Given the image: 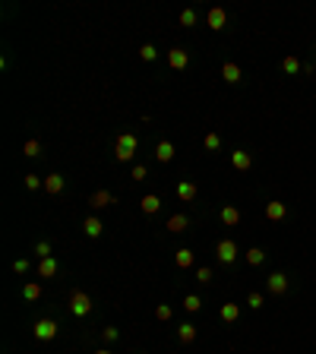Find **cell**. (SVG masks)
<instances>
[{
    "label": "cell",
    "mask_w": 316,
    "mask_h": 354,
    "mask_svg": "<svg viewBox=\"0 0 316 354\" xmlns=\"http://www.w3.org/2000/svg\"><path fill=\"white\" fill-rule=\"evenodd\" d=\"M136 136L133 133H120V136H117V152H114V155H117V161H130L133 155H136Z\"/></svg>",
    "instance_id": "1"
},
{
    "label": "cell",
    "mask_w": 316,
    "mask_h": 354,
    "mask_svg": "<svg viewBox=\"0 0 316 354\" xmlns=\"http://www.w3.org/2000/svg\"><path fill=\"white\" fill-rule=\"evenodd\" d=\"M70 313H73V316H89L92 313V298L86 291H73V294H70Z\"/></svg>",
    "instance_id": "2"
},
{
    "label": "cell",
    "mask_w": 316,
    "mask_h": 354,
    "mask_svg": "<svg viewBox=\"0 0 316 354\" xmlns=\"http://www.w3.org/2000/svg\"><path fill=\"white\" fill-rule=\"evenodd\" d=\"M57 335V323L54 320H38L35 323V338L38 341H51Z\"/></svg>",
    "instance_id": "3"
},
{
    "label": "cell",
    "mask_w": 316,
    "mask_h": 354,
    "mask_svg": "<svg viewBox=\"0 0 316 354\" xmlns=\"http://www.w3.org/2000/svg\"><path fill=\"white\" fill-rule=\"evenodd\" d=\"M215 253H218L221 263H234V259H237V244H234V241H218Z\"/></svg>",
    "instance_id": "4"
},
{
    "label": "cell",
    "mask_w": 316,
    "mask_h": 354,
    "mask_svg": "<svg viewBox=\"0 0 316 354\" xmlns=\"http://www.w3.org/2000/svg\"><path fill=\"white\" fill-rule=\"evenodd\" d=\"M266 288L272 291V294H285L288 291V275H282V272H272L266 278Z\"/></svg>",
    "instance_id": "5"
},
{
    "label": "cell",
    "mask_w": 316,
    "mask_h": 354,
    "mask_svg": "<svg viewBox=\"0 0 316 354\" xmlns=\"http://www.w3.org/2000/svg\"><path fill=\"white\" fill-rule=\"evenodd\" d=\"M114 203V196H111V190H95V193H92L89 196V206L92 209H108Z\"/></svg>",
    "instance_id": "6"
},
{
    "label": "cell",
    "mask_w": 316,
    "mask_h": 354,
    "mask_svg": "<svg viewBox=\"0 0 316 354\" xmlns=\"http://www.w3.org/2000/svg\"><path fill=\"white\" fill-rule=\"evenodd\" d=\"M168 64H171L174 70H186V64H190V54L180 51V48H171V51H168Z\"/></svg>",
    "instance_id": "7"
},
{
    "label": "cell",
    "mask_w": 316,
    "mask_h": 354,
    "mask_svg": "<svg viewBox=\"0 0 316 354\" xmlns=\"http://www.w3.org/2000/svg\"><path fill=\"white\" fill-rule=\"evenodd\" d=\"M225 22H228V13H225L221 7H212V10H209V29L221 32V29H225Z\"/></svg>",
    "instance_id": "8"
},
{
    "label": "cell",
    "mask_w": 316,
    "mask_h": 354,
    "mask_svg": "<svg viewBox=\"0 0 316 354\" xmlns=\"http://www.w3.org/2000/svg\"><path fill=\"white\" fill-rule=\"evenodd\" d=\"M285 215H288V206L285 203H275V199H272V203L266 206V218L269 221H282Z\"/></svg>",
    "instance_id": "9"
},
{
    "label": "cell",
    "mask_w": 316,
    "mask_h": 354,
    "mask_svg": "<svg viewBox=\"0 0 316 354\" xmlns=\"http://www.w3.org/2000/svg\"><path fill=\"white\" fill-rule=\"evenodd\" d=\"M186 225H190V218H186L183 212H177V215H171V218H168V231H171V234H183V231H186Z\"/></svg>",
    "instance_id": "10"
},
{
    "label": "cell",
    "mask_w": 316,
    "mask_h": 354,
    "mask_svg": "<svg viewBox=\"0 0 316 354\" xmlns=\"http://www.w3.org/2000/svg\"><path fill=\"white\" fill-rule=\"evenodd\" d=\"M139 206H143V212H146V215H155V212L161 209V199H158L155 193H146L143 199H139Z\"/></svg>",
    "instance_id": "11"
},
{
    "label": "cell",
    "mask_w": 316,
    "mask_h": 354,
    "mask_svg": "<svg viewBox=\"0 0 316 354\" xmlns=\"http://www.w3.org/2000/svg\"><path fill=\"white\" fill-rule=\"evenodd\" d=\"M38 275L41 278H54L57 275V259L54 256H44L41 263H38Z\"/></svg>",
    "instance_id": "12"
},
{
    "label": "cell",
    "mask_w": 316,
    "mask_h": 354,
    "mask_svg": "<svg viewBox=\"0 0 316 354\" xmlns=\"http://www.w3.org/2000/svg\"><path fill=\"white\" fill-rule=\"evenodd\" d=\"M237 221H240V212H237V206H221V225L234 228Z\"/></svg>",
    "instance_id": "13"
},
{
    "label": "cell",
    "mask_w": 316,
    "mask_h": 354,
    "mask_svg": "<svg viewBox=\"0 0 316 354\" xmlns=\"http://www.w3.org/2000/svg\"><path fill=\"white\" fill-rule=\"evenodd\" d=\"M177 338L183 341V345H193V341H196V326H193V323L177 326Z\"/></svg>",
    "instance_id": "14"
},
{
    "label": "cell",
    "mask_w": 316,
    "mask_h": 354,
    "mask_svg": "<svg viewBox=\"0 0 316 354\" xmlns=\"http://www.w3.org/2000/svg\"><path fill=\"white\" fill-rule=\"evenodd\" d=\"M231 164H234L237 171H247L250 164H253V158L247 155V152H240V149H237V152H231Z\"/></svg>",
    "instance_id": "15"
},
{
    "label": "cell",
    "mask_w": 316,
    "mask_h": 354,
    "mask_svg": "<svg viewBox=\"0 0 316 354\" xmlns=\"http://www.w3.org/2000/svg\"><path fill=\"white\" fill-rule=\"evenodd\" d=\"M155 158H158V161H165V164L174 158V146L168 143V139H161V143L155 146Z\"/></svg>",
    "instance_id": "16"
},
{
    "label": "cell",
    "mask_w": 316,
    "mask_h": 354,
    "mask_svg": "<svg viewBox=\"0 0 316 354\" xmlns=\"http://www.w3.org/2000/svg\"><path fill=\"white\" fill-rule=\"evenodd\" d=\"M83 231H86V238H98V234L104 231V225H101L95 215H92V218H86V221H83Z\"/></svg>",
    "instance_id": "17"
},
{
    "label": "cell",
    "mask_w": 316,
    "mask_h": 354,
    "mask_svg": "<svg viewBox=\"0 0 316 354\" xmlns=\"http://www.w3.org/2000/svg\"><path fill=\"white\" fill-rule=\"evenodd\" d=\"M64 177L60 174H48V177H44V190H48V193H60L64 190Z\"/></svg>",
    "instance_id": "18"
},
{
    "label": "cell",
    "mask_w": 316,
    "mask_h": 354,
    "mask_svg": "<svg viewBox=\"0 0 316 354\" xmlns=\"http://www.w3.org/2000/svg\"><path fill=\"white\" fill-rule=\"evenodd\" d=\"M177 196L183 199V203L196 199V184H193V181H183V184H177Z\"/></svg>",
    "instance_id": "19"
},
{
    "label": "cell",
    "mask_w": 316,
    "mask_h": 354,
    "mask_svg": "<svg viewBox=\"0 0 316 354\" xmlns=\"http://www.w3.org/2000/svg\"><path fill=\"white\" fill-rule=\"evenodd\" d=\"M237 316H240L237 304H221V320H225V323H237Z\"/></svg>",
    "instance_id": "20"
},
{
    "label": "cell",
    "mask_w": 316,
    "mask_h": 354,
    "mask_svg": "<svg viewBox=\"0 0 316 354\" xmlns=\"http://www.w3.org/2000/svg\"><path fill=\"white\" fill-rule=\"evenodd\" d=\"M221 76H225V82H237L240 79V67L237 64H225L221 67Z\"/></svg>",
    "instance_id": "21"
},
{
    "label": "cell",
    "mask_w": 316,
    "mask_h": 354,
    "mask_svg": "<svg viewBox=\"0 0 316 354\" xmlns=\"http://www.w3.org/2000/svg\"><path fill=\"white\" fill-rule=\"evenodd\" d=\"M174 263H177L180 269H190V266H193V250H186V247H183V250H177Z\"/></svg>",
    "instance_id": "22"
},
{
    "label": "cell",
    "mask_w": 316,
    "mask_h": 354,
    "mask_svg": "<svg viewBox=\"0 0 316 354\" xmlns=\"http://www.w3.org/2000/svg\"><path fill=\"white\" fill-rule=\"evenodd\" d=\"M200 307H203V298H196V294H186V298H183V310L186 313H196Z\"/></svg>",
    "instance_id": "23"
},
{
    "label": "cell",
    "mask_w": 316,
    "mask_h": 354,
    "mask_svg": "<svg viewBox=\"0 0 316 354\" xmlns=\"http://www.w3.org/2000/svg\"><path fill=\"white\" fill-rule=\"evenodd\" d=\"M22 298H26V301H38V298H41V285H35V281H29V285L22 288Z\"/></svg>",
    "instance_id": "24"
},
{
    "label": "cell",
    "mask_w": 316,
    "mask_h": 354,
    "mask_svg": "<svg viewBox=\"0 0 316 354\" xmlns=\"http://www.w3.org/2000/svg\"><path fill=\"white\" fill-rule=\"evenodd\" d=\"M22 152H26L29 158H38L41 155V143H38V139H29V143L22 146Z\"/></svg>",
    "instance_id": "25"
},
{
    "label": "cell",
    "mask_w": 316,
    "mask_h": 354,
    "mask_svg": "<svg viewBox=\"0 0 316 354\" xmlns=\"http://www.w3.org/2000/svg\"><path fill=\"white\" fill-rule=\"evenodd\" d=\"M282 70H285V73H297V70H303V67H300L297 57H291V54H288L285 61H282Z\"/></svg>",
    "instance_id": "26"
},
{
    "label": "cell",
    "mask_w": 316,
    "mask_h": 354,
    "mask_svg": "<svg viewBox=\"0 0 316 354\" xmlns=\"http://www.w3.org/2000/svg\"><path fill=\"white\" fill-rule=\"evenodd\" d=\"M263 259H266V253L260 250V247H253V250H247V263H250V266H260Z\"/></svg>",
    "instance_id": "27"
},
{
    "label": "cell",
    "mask_w": 316,
    "mask_h": 354,
    "mask_svg": "<svg viewBox=\"0 0 316 354\" xmlns=\"http://www.w3.org/2000/svg\"><path fill=\"white\" fill-rule=\"evenodd\" d=\"M171 313H174V310H171V304H158V307H155V316H158L161 323H168V320H171Z\"/></svg>",
    "instance_id": "28"
},
{
    "label": "cell",
    "mask_w": 316,
    "mask_h": 354,
    "mask_svg": "<svg viewBox=\"0 0 316 354\" xmlns=\"http://www.w3.org/2000/svg\"><path fill=\"white\" fill-rule=\"evenodd\" d=\"M139 57H143L146 64H152V61H155V57H158V51L152 48V44H143V48H139Z\"/></svg>",
    "instance_id": "29"
},
{
    "label": "cell",
    "mask_w": 316,
    "mask_h": 354,
    "mask_svg": "<svg viewBox=\"0 0 316 354\" xmlns=\"http://www.w3.org/2000/svg\"><path fill=\"white\" fill-rule=\"evenodd\" d=\"M203 146H206L209 152H215V149L221 146V139H218V133H206V139H203Z\"/></svg>",
    "instance_id": "30"
},
{
    "label": "cell",
    "mask_w": 316,
    "mask_h": 354,
    "mask_svg": "<svg viewBox=\"0 0 316 354\" xmlns=\"http://www.w3.org/2000/svg\"><path fill=\"white\" fill-rule=\"evenodd\" d=\"M130 177H133V181H146V177H149V171H146V164H133V171H130Z\"/></svg>",
    "instance_id": "31"
},
{
    "label": "cell",
    "mask_w": 316,
    "mask_h": 354,
    "mask_svg": "<svg viewBox=\"0 0 316 354\" xmlns=\"http://www.w3.org/2000/svg\"><path fill=\"white\" fill-rule=\"evenodd\" d=\"M247 307H250V310H260V307H263V294H260V291H253L250 298H247Z\"/></svg>",
    "instance_id": "32"
},
{
    "label": "cell",
    "mask_w": 316,
    "mask_h": 354,
    "mask_svg": "<svg viewBox=\"0 0 316 354\" xmlns=\"http://www.w3.org/2000/svg\"><path fill=\"white\" fill-rule=\"evenodd\" d=\"M196 22V10H183L180 13V26H193Z\"/></svg>",
    "instance_id": "33"
},
{
    "label": "cell",
    "mask_w": 316,
    "mask_h": 354,
    "mask_svg": "<svg viewBox=\"0 0 316 354\" xmlns=\"http://www.w3.org/2000/svg\"><path fill=\"white\" fill-rule=\"evenodd\" d=\"M41 184H44V181H41L38 174H26V187H29V190H38Z\"/></svg>",
    "instance_id": "34"
},
{
    "label": "cell",
    "mask_w": 316,
    "mask_h": 354,
    "mask_svg": "<svg viewBox=\"0 0 316 354\" xmlns=\"http://www.w3.org/2000/svg\"><path fill=\"white\" fill-rule=\"evenodd\" d=\"M35 253H38L41 259H44V256H51V244H48V241H38V244H35Z\"/></svg>",
    "instance_id": "35"
},
{
    "label": "cell",
    "mask_w": 316,
    "mask_h": 354,
    "mask_svg": "<svg viewBox=\"0 0 316 354\" xmlns=\"http://www.w3.org/2000/svg\"><path fill=\"white\" fill-rule=\"evenodd\" d=\"M196 281H203V285H209V281H212V269H209V266H203L200 272H196Z\"/></svg>",
    "instance_id": "36"
},
{
    "label": "cell",
    "mask_w": 316,
    "mask_h": 354,
    "mask_svg": "<svg viewBox=\"0 0 316 354\" xmlns=\"http://www.w3.org/2000/svg\"><path fill=\"white\" fill-rule=\"evenodd\" d=\"M101 335H104V341H117V338H120V332H117L114 326H104V332H101Z\"/></svg>",
    "instance_id": "37"
},
{
    "label": "cell",
    "mask_w": 316,
    "mask_h": 354,
    "mask_svg": "<svg viewBox=\"0 0 316 354\" xmlns=\"http://www.w3.org/2000/svg\"><path fill=\"white\" fill-rule=\"evenodd\" d=\"M13 272H16V275L29 272V259H16V263H13Z\"/></svg>",
    "instance_id": "38"
},
{
    "label": "cell",
    "mask_w": 316,
    "mask_h": 354,
    "mask_svg": "<svg viewBox=\"0 0 316 354\" xmlns=\"http://www.w3.org/2000/svg\"><path fill=\"white\" fill-rule=\"evenodd\" d=\"M95 354H111V351H95Z\"/></svg>",
    "instance_id": "39"
}]
</instances>
